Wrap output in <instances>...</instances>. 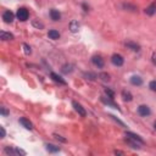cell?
<instances>
[{
  "instance_id": "6da1fadb",
  "label": "cell",
  "mask_w": 156,
  "mask_h": 156,
  "mask_svg": "<svg viewBox=\"0 0 156 156\" xmlns=\"http://www.w3.org/2000/svg\"><path fill=\"white\" fill-rule=\"evenodd\" d=\"M16 16L20 21H22V22H24V21H27L28 17H29V12H28V10L27 9H24V7H20L17 10V14H16Z\"/></svg>"
},
{
  "instance_id": "7a4b0ae2",
  "label": "cell",
  "mask_w": 156,
  "mask_h": 156,
  "mask_svg": "<svg viewBox=\"0 0 156 156\" xmlns=\"http://www.w3.org/2000/svg\"><path fill=\"white\" fill-rule=\"evenodd\" d=\"M111 62H112V65L113 66H122L124 64V59L122 58L119 54H115V55H112V58H111Z\"/></svg>"
},
{
  "instance_id": "3957f363",
  "label": "cell",
  "mask_w": 156,
  "mask_h": 156,
  "mask_svg": "<svg viewBox=\"0 0 156 156\" xmlns=\"http://www.w3.org/2000/svg\"><path fill=\"white\" fill-rule=\"evenodd\" d=\"M5 153H6L7 155H22V156L26 155L24 150L18 149V148H6L5 149Z\"/></svg>"
},
{
  "instance_id": "277c9868",
  "label": "cell",
  "mask_w": 156,
  "mask_h": 156,
  "mask_svg": "<svg viewBox=\"0 0 156 156\" xmlns=\"http://www.w3.org/2000/svg\"><path fill=\"white\" fill-rule=\"evenodd\" d=\"M100 100H101V102L102 104H105V105H107V106H111V107H113V109H117V110H119V106L117 105L116 102H113V100L111 98H106V96H101L100 98Z\"/></svg>"
},
{
  "instance_id": "5b68a950",
  "label": "cell",
  "mask_w": 156,
  "mask_h": 156,
  "mask_svg": "<svg viewBox=\"0 0 156 156\" xmlns=\"http://www.w3.org/2000/svg\"><path fill=\"white\" fill-rule=\"evenodd\" d=\"M138 113L142 117H148L151 113V111H150L148 105H140V106H138Z\"/></svg>"
},
{
  "instance_id": "8992f818",
  "label": "cell",
  "mask_w": 156,
  "mask_h": 156,
  "mask_svg": "<svg viewBox=\"0 0 156 156\" xmlns=\"http://www.w3.org/2000/svg\"><path fill=\"white\" fill-rule=\"evenodd\" d=\"M72 106L75 107V110H76V112L78 113L79 116H82V117H85V115H87V112H85V110H84V107H83L81 104H78L77 101H73L72 102Z\"/></svg>"
},
{
  "instance_id": "52a82bcc",
  "label": "cell",
  "mask_w": 156,
  "mask_h": 156,
  "mask_svg": "<svg viewBox=\"0 0 156 156\" xmlns=\"http://www.w3.org/2000/svg\"><path fill=\"white\" fill-rule=\"evenodd\" d=\"M92 62H93V65H95L98 67V69H102L104 65H105V62H104L101 56H96V55L92 58Z\"/></svg>"
},
{
  "instance_id": "ba28073f",
  "label": "cell",
  "mask_w": 156,
  "mask_h": 156,
  "mask_svg": "<svg viewBox=\"0 0 156 156\" xmlns=\"http://www.w3.org/2000/svg\"><path fill=\"white\" fill-rule=\"evenodd\" d=\"M15 18V15L14 12H11L10 10H7V11H5L3 14V20H4V22H6V23H11L12 21Z\"/></svg>"
},
{
  "instance_id": "9c48e42d",
  "label": "cell",
  "mask_w": 156,
  "mask_h": 156,
  "mask_svg": "<svg viewBox=\"0 0 156 156\" xmlns=\"http://www.w3.org/2000/svg\"><path fill=\"white\" fill-rule=\"evenodd\" d=\"M18 122H20L21 124H22V126H23L26 129H29V131H31V129L33 128V124H32V122H31L29 119H27L26 117H21V118L18 119Z\"/></svg>"
},
{
  "instance_id": "30bf717a",
  "label": "cell",
  "mask_w": 156,
  "mask_h": 156,
  "mask_svg": "<svg viewBox=\"0 0 156 156\" xmlns=\"http://www.w3.org/2000/svg\"><path fill=\"white\" fill-rule=\"evenodd\" d=\"M50 17H51V20H53V21H60L61 14L59 12V10L51 9V10H50Z\"/></svg>"
},
{
  "instance_id": "8fae6325",
  "label": "cell",
  "mask_w": 156,
  "mask_h": 156,
  "mask_svg": "<svg viewBox=\"0 0 156 156\" xmlns=\"http://www.w3.org/2000/svg\"><path fill=\"white\" fill-rule=\"evenodd\" d=\"M129 81H131L132 84L136 85V87H139V85L143 84V79H142V77H139V76H132Z\"/></svg>"
},
{
  "instance_id": "7c38bea8",
  "label": "cell",
  "mask_w": 156,
  "mask_h": 156,
  "mask_svg": "<svg viewBox=\"0 0 156 156\" xmlns=\"http://www.w3.org/2000/svg\"><path fill=\"white\" fill-rule=\"evenodd\" d=\"M126 137H128V138H131V139H134V140H137V142L139 143V144H144V140L140 138L138 134H136V133H132V132H127L126 133Z\"/></svg>"
},
{
  "instance_id": "4fadbf2b",
  "label": "cell",
  "mask_w": 156,
  "mask_h": 156,
  "mask_svg": "<svg viewBox=\"0 0 156 156\" xmlns=\"http://www.w3.org/2000/svg\"><path fill=\"white\" fill-rule=\"evenodd\" d=\"M70 31L72 33H77L78 31H79V23H78V21L73 20V21H71V23H70Z\"/></svg>"
},
{
  "instance_id": "5bb4252c",
  "label": "cell",
  "mask_w": 156,
  "mask_h": 156,
  "mask_svg": "<svg viewBox=\"0 0 156 156\" xmlns=\"http://www.w3.org/2000/svg\"><path fill=\"white\" fill-rule=\"evenodd\" d=\"M155 12H156V1L153 3L151 5H149V6L145 9V14L149 15V16H153Z\"/></svg>"
},
{
  "instance_id": "9a60e30c",
  "label": "cell",
  "mask_w": 156,
  "mask_h": 156,
  "mask_svg": "<svg viewBox=\"0 0 156 156\" xmlns=\"http://www.w3.org/2000/svg\"><path fill=\"white\" fill-rule=\"evenodd\" d=\"M126 46L129 49H132L133 51H139L140 50V45L134 43V41H126Z\"/></svg>"
},
{
  "instance_id": "2e32d148",
  "label": "cell",
  "mask_w": 156,
  "mask_h": 156,
  "mask_svg": "<svg viewBox=\"0 0 156 156\" xmlns=\"http://www.w3.org/2000/svg\"><path fill=\"white\" fill-rule=\"evenodd\" d=\"M48 37L53 40H56L60 38V33H59V31H56V29H51L48 32Z\"/></svg>"
},
{
  "instance_id": "e0dca14e",
  "label": "cell",
  "mask_w": 156,
  "mask_h": 156,
  "mask_svg": "<svg viewBox=\"0 0 156 156\" xmlns=\"http://www.w3.org/2000/svg\"><path fill=\"white\" fill-rule=\"evenodd\" d=\"M50 77L53 78V81H55V82H58V83H60V84H66V81L65 79H62V78L59 76V75H56L55 72H51V75H50Z\"/></svg>"
},
{
  "instance_id": "ac0fdd59",
  "label": "cell",
  "mask_w": 156,
  "mask_h": 156,
  "mask_svg": "<svg viewBox=\"0 0 156 156\" xmlns=\"http://www.w3.org/2000/svg\"><path fill=\"white\" fill-rule=\"evenodd\" d=\"M122 98H123L124 101H132V100H133L132 93L128 92V90H123V92H122Z\"/></svg>"
},
{
  "instance_id": "d6986e66",
  "label": "cell",
  "mask_w": 156,
  "mask_h": 156,
  "mask_svg": "<svg viewBox=\"0 0 156 156\" xmlns=\"http://www.w3.org/2000/svg\"><path fill=\"white\" fill-rule=\"evenodd\" d=\"M45 147H46V150H48L49 153H59L60 151V148L56 147V145H54V144H46Z\"/></svg>"
},
{
  "instance_id": "ffe728a7",
  "label": "cell",
  "mask_w": 156,
  "mask_h": 156,
  "mask_svg": "<svg viewBox=\"0 0 156 156\" xmlns=\"http://www.w3.org/2000/svg\"><path fill=\"white\" fill-rule=\"evenodd\" d=\"M0 38H1L3 40H11L14 39V35L11 33H7V32H0Z\"/></svg>"
},
{
  "instance_id": "44dd1931",
  "label": "cell",
  "mask_w": 156,
  "mask_h": 156,
  "mask_svg": "<svg viewBox=\"0 0 156 156\" xmlns=\"http://www.w3.org/2000/svg\"><path fill=\"white\" fill-rule=\"evenodd\" d=\"M72 65H64L62 66V69H61V72L62 73H65V75H67V73H71L72 71H73V69H72Z\"/></svg>"
},
{
  "instance_id": "7402d4cb",
  "label": "cell",
  "mask_w": 156,
  "mask_h": 156,
  "mask_svg": "<svg viewBox=\"0 0 156 156\" xmlns=\"http://www.w3.org/2000/svg\"><path fill=\"white\" fill-rule=\"evenodd\" d=\"M99 78L104 82H109L110 81V75L106 73V72H101V73H99Z\"/></svg>"
},
{
  "instance_id": "603a6c76",
  "label": "cell",
  "mask_w": 156,
  "mask_h": 156,
  "mask_svg": "<svg viewBox=\"0 0 156 156\" xmlns=\"http://www.w3.org/2000/svg\"><path fill=\"white\" fill-rule=\"evenodd\" d=\"M105 94L109 96V98H111V99H113L115 98V93H113V90H111V89H109V88H105Z\"/></svg>"
},
{
  "instance_id": "cb8c5ba5",
  "label": "cell",
  "mask_w": 156,
  "mask_h": 156,
  "mask_svg": "<svg viewBox=\"0 0 156 156\" xmlns=\"http://www.w3.org/2000/svg\"><path fill=\"white\" fill-rule=\"evenodd\" d=\"M23 48H24V54L26 55H31V54H32V50H31V46L28 44H23Z\"/></svg>"
},
{
  "instance_id": "d4e9b609",
  "label": "cell",
  "mask_w": 156,
  "mask_h": 156,
  "mask_svg": "<svg viewBox=\"0 0 156 156\" xmlns=\"http://www.w3.org/2000/svg\"><path fill=\"white\" fill-rule=\"evenodd\" d=\"M33 26L34 27H37V28H39V29H43L44 28V24L41 23V22H38V21H33Z\"/></svg>"
},
{
  "instance_id": "484cf974",
  "label": "cell",
  "mask_w": 156,
  "mask_h": 156,
  "mask_svg": "<svg viewBox=\"0 0 156 156\" xmlns=\"http://www.w3.org/2000/svg\"><path fill=\"white\" fill-rule=\"evenodd\" d=\"M149 88L153 92H156V81H151V82H150L149 83Z\"/></svg>"
},
{
  "instance_id": "4316f807",
  "label": "cell",
  "mask_w": 156,
  "mask_h": 156,
  "mask_svg": "<svg viewBox=\"0 0 156 156\" xmlns=\"http://www.w3.org/2000/svg\"><path fill=\"white\" fill-rule=\"evenodd\" d=\"M123 7L124 9H131V11H136L137 7L133 6V5H129V4H123Z\"/></svg>"
},
{
  "instance_id": "83f0119b",
  "label": "cell",
  "mask_w": 156,
  "mask_h": 156,
  "mask_svg": "<svg viewBox=\"0 0 156 156\" xmlns=\"http://www.w3.org/2000/svg\"><path fill=\"white\" fill-rule=\"evenodd\" d=\"M110 117H111L112 119H115V121H116L117 123H119V124H121V126H122V127H126V124H124V123H123L122 121H119V119H118L117 117H115V116H113V115H110Z\"/></svg>"
},
{
  "instance_id": "f1b7e54d",
  "label": "cell",
  "mask_w": 156,
  "mask_h": 156,
  "mask_svg": "<svg viewBox=\"0 0 156 156\" xmlns=\"http://www.w3.org/2000/svg\"><path fill=\"white\" fill-rule=\"evenodd\" d=\"M54 137L58 139V140H60V142H62V143H66V139L65 138H62L61 136H59V134H54Z\"/></svg>"
},
{
  "instance_id": "f546056e",
  "label": "cell",
  "mask_w": 156,
  "mask_h": 156,
  "mask_svg": "<svg viewBox=\"0 0 156 156\" xmlns=\"http://www.w3.org/2000/svg\"><path fill=\"white\" fill-rule=\"evenodd\" d=\"M1 115H4V116H7L9 115V111L5 107H1Z\"/></svg>"
},
{
  "instance_id": "4dcf8cb0",
  "label": "cell",
  "mask_w": 156,
  "mask_h": 156,
  "mask_svg": "<svg viewBox=\"0 0 156 156\" xmlns=\"http://www.w3.org/2000/svg\"><path fill=\"white\" fill-rule=\"evenodd\" d=\"M0 132H1V138H4L5 137V129H4V127H0Z\"/></svg>"
},
{
  "instance_id": "1f68e13d",
  "label": "cell",
  "mask_w": 156,
  "mask_h": 156,
  "mask_svg": "<svg viewBox=\"0 0 156 156\" xmlns=\"http://www.w3.org/2000/svg\"><path fill=\"white\" fill-rule=\"evenodd\" d=\"M151 59H153V62H154V65L156 66V53H154V54H153V58H151Z\"/></svg>"
},
{
  "instance_id": "d6a6232c",
  "label": "cell",
  "mask_w": 156,
  "mask_h": 156,
  "mask_svg": "<svg viewBox=\"0 0 156 156\" xmlns=\"http://www.w3.org/2000/svg\"><path fill=\"white\" fill-rule=\"evenodd\" d=\"M154 128L156 129V121H155V123H154Z\"/></svg>"
}]
</instances>
